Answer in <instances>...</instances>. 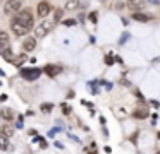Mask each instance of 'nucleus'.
<instances>
[{
  "instance_id": "4",
  "label": "nucleus",
  "mask_w": 160,
  "mask_h": 154,
  "mask_svg": "<svg viewBox=\"0 0 160 154\" xmlns=\"http://www.w3.org/2000/svg\"><path fill=\"white\" fill-rule=\"evenodd\" d=\"M11 29H12V33L16 34V36H24V34H28V27L26 26H22L21 22H18L16 19H12V22H11Z\"/></svg>"
},
{
  "instance_id": "20",
  "label": "nucleus",
  "mask_w": 160,
  "mask_h": 154,
  "mask_svg": "<svg viewBox=\"0 0 160 154\" xmlns=\"http://www.w3.org/2000/svg\"><path fill=\"white\" fill-rule=\"evenodd\" d=\"M90 17H91V21H93V22H97V14H95V12H93V14H91V16H90Z\"/></svg>"
},
{
  "instance_id": "12",
  "label": "nucleus",
  "mask_w": 160,
  "mask_h": 154,
  "mask_svg": "<svg viewBox=\"0 0 160 154\" xmlns=\"http://www.w3.org/2000/svg\"><path fill=\"white\" fill-rule=\"evenodd\" d=\"M0 46L2 48L11 46V40H9V34L5 31H0Z\"/></svg>"
},
{
  "instance_id": "14",
  "label": "nucleus",
  "mask_w": 160,
  "mask_h": 154,
  "mask_svg": "<svg viewBox=\"0 0 160 154\" xmlns=\"http://www.w3.org/2000/svg\"><path fill=\"white\" fill-rule=\"evenodd\" d=\"M9 146H11V144H9V139H7V137H5V135H0V151H7Z\"/></svg>"
},
{
  "instance_id": "16",
  "label": "nucleus",
  "mask_w": 160,
  "mask_h": 154,
  "mask_svg": "<svg viewBox=\"0 0 160 154\" xmlns=\"http://www.w3.org/2000/svg\"><path fill=\"white\" fill-rule=\"evenodd\" d=\"M78 5H79V2H78V0H69V2L66 3V10H72V9H78Z\"/></svg>"
},
{
  "instance_id": "9",
  "label": "nucleus",
  "mask_w": 160,
  "mask_h": 154,
  "mask_svg": "<svg viewBox=\"0 0 160 154\" xmlns=\"http://www.w3.org/2000/svg\"><path fill=\"white\" fill-rule=\"evenodd\" d=\"M132 19L138 21V22H148V21L153 19V16H150V14H143V12H134L132 14Z\"/></svg>"
},
{
  "instance_id": "5",
  "label": "nucleus",
  "mask_w": 160,
  "mask_h": 154,
  "mask_svg": "<svg viewBox=\"0 0 160 154\" xmlns=\"http://www.w3.org/2000/svg\"><path fill=\"white\" fill-rule=\"evenodd\" d=\"M50 12H52V5H50L48 2H40L38 3V16L42 17V19H45Z\"/></svg>"
},
{
  "instance_id": "17",
  "label": "nucleus",
  "mask_w": 160,
  "mask_h": 154,
  "mask_svg": "<svg viewBox=\"0 0 160 154\" xmlns=\"http://www.w3.org/2000/svg\"><path fill=\"white\" fill-rule=\"evenodd\" d=\"M53 16H55V22H59V21L62 19V16H64V9H57Z\"/></svg>"
},
{
  "instance_id": "22",
  "label": "nucleus",
  "mask_w": 160,
  "mask_h": 154,
  "mask_svg": "<svg viewBox=\"0 0 160 154\" xmlns=\"http://www.w3.org/2000/svg\"><path fill=\"white\" fill-rule=\"evenodd\" d=\"M158 139H160V133H158Z\"/></svg>"
},
{
  "instance_id": "10",
  "label": "nucleus",
  "mask_w": 160,
  "mask_h": 154,
  "mask_svg": "<svg viewBox=\"0 0 160 154\" xmlns=\"http://www.w3.org/2000/svg\"><path fill=\"white\" fill-rule=\"evenodd\" d=\"M0 116L4 120H7V122H12V120L16 118V113H14V110H11V108H4L0 111Z\"/></svg>"
},
{
  "instance_id": "21",
  "label": "nucleus",
  "mask_w": 160,
  "mask_h": 154,
  "mask_svg": "<svg viewBox=\"0 0 160 154\" xmlns=\"http://www.w3.org/2000/svg\"><path fill=\"white\" fill-rule=\"evenodd\" d=\"M105 62H107V63L110 65V63H112V57H107V58H105Z\"/></svg>"
},
{
  "instance_id": "19",
  "label": "nucleus",
  "mask_w": 160,
  "mask_h": 154,
  "mask_svg": "<svg viewBox=\"0 0 160 154\" xmlns=\"http://www.w3.org/2000/svg\"><path fill=\"white\" fill-rule=\"evenodd\" d=\"M64 24H66V26H74L76 21H74V19H67V21H64Z\"/></svg>"
},
{
  "instance_id": "11",
  "label": "nucleus",
  "mask_w": 160,
  "mask_h": 154,
  "mask_svg": "<svg viewBox=\"0 0 160 154\" xmlns=\"http://www.w3.org/2000/svg\"><path fill=\"white\" fill-rule=\"evenodd\" d=\"M59 72H60L59 65H47V67H45V74L48 75V77H55Z\"/></svg>"
},
{
  "instance_id": "2",
  "label": "nucleus",
  "mask_w": 160,
  "mask_h": 154,
  "mask_svg": "<svg viewBox=\"0 0 160 154\" xmlns=\"http://www.w3.org/2000/svg\"><path fill=\"white\" fill-rule=\"evenodd\" d=\"M52 27H53V24L52 22H48V21H43L42 24H40L38 27H36V31H35V36L36 38H45L47 34L52 31Z\"/></svg>"
},
{
  "instance_id": "3",
  "label": "nucleus",
  "mask_w": 160,
  "mask_h": 154,
  "mask_svg": "<svg viewBox=\"0 0 160 154\" xmlns=\"http://www.w3.org/2000/svg\"><path fill=\"white\" fill-rule=\"evenodd\" d=\"M24 0H7L5 2V14H14L22 7Z\"/></svg>"
},
{
  "instance_id": "1",
  "label": "nucleus",
  "mask_w": 160,
  "mask_h": 154,
  "mask_svg": "<svg viewBox=\"0 0 160 154\" xmlns=\"http://www.w3.org/2000/svg\"><path fill=\"white\" fill-rule=\"evenodd\" d=\"M16 21H18V22H21L22 26H26L28 27V29H31L33 27V22H35V21H33V12L29 9H19L18 12H16V17H14Z\"/></svg>"
},
{
  "instance_id": "15",
  "label": "nucleus",
  "mask_w": 160,
  "mask_h": 154,
  "mask_svg": "<svg viewBox=\"0 0 160 154\" xmlns=\"http://www.w3.org/2000/svg\"><path fill=\"white\" fill-rule=\"evenodd\" d=\"M2 135H5V137H12V133H14V128H12L11 125H5V127H2Z\"/></svg>"
},
{
  "instance_id": "13",
  "label": "nucleus",
  "mask_w": 160,
  "mask_h": 154,
  "mask_svg": "<svg viewBox=\"0 0 160 154\" xmlns=\"http://www.w3.org/2000/svg\"><path fill=\"white\" fill-rule=\"evenodd\" d=\"M146 116H148V108H146V106L138 108L134 111V118H146Z\"/></svg>"
},
{
  "instance_id": "7",
  "label": "nucleus",
  "mask_w": 160,
  "mask_h": 154,
  "mask_svg": "<svg viewBox=\"0 0 160 154\" xmlns=\"http://www.w3.org/2000/svg\"><path fill=\"white\" fill-rule=\"evenodd\" d=\"M36 46V38L35 36H29L24 40V43H22V50L26 51V53H29V51H33Z\"/></svg>"
},
{
  "instance_id": "6",
  "label": "nucleus",
  "mask_w": 160,
  "mask_h": 154,
  "mask_svg": "<svg viewBox=\"0 0 160 154\" xmlns=\"http://www.w3.org/2000/svg\"><path fill=\"white\" fill-rule=\"evenodd\" d=\"M40 75V70H36V68H26V70L21 72V77H24L26 81H35V79H38Z\"/></svg>"
},
{
  "instance_id": "18",
  "label": "nucleus",
  "mask_w": 160,
  "mask_h": 154,
  "mask_svg": "<svg viewBox=\"0 0 160 154\" xmlns=\"http://www.w3.org/2000/svg\"><path fill=\"white\" fill-rule=\"evenodd\" d=\"M52 108H53V105H50V103H45V105H42V111H43V113L52 111Z\"/></svg>"
},
{
  "instance_id": "8",
  "label": "nucleus",
  "mask_w": 160,
  "mask_h": 154,
  "mask_svg": "<svg viewBox=\"0 0 160 154\" xmlns=\"http://www.w3.org/2000/svg\"><path fill=\"white\" fill-rule=\"evenodd\" d=\"M128 7L131 10H141L145 9V0H128Z\"/></svg>"
}]
</instances>
